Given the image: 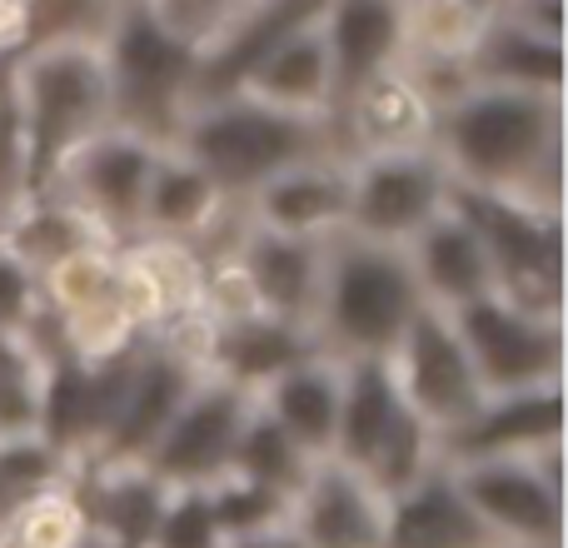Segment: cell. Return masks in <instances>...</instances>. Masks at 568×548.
Listing matches in <instances>:
<instances>
[{"mask_svg":"<svg viewBox=\"0 0 568 548\" xmlns=\"http://www.w3.org/2000/svg\"><path fill=\"white\" fill-rule=\"evenodd\" d=\"M50 354L55 349H40V344L26 339V334L0 329V379H10V374H45Z\"/></svg>","mask_w":568,"mask_h":548,"instance_id":"45","label":"cell"},{"mask_svg":"<svg viewBox=\"0 0 568 548\" xmlns=\"http://www.w3.org/2000/svg\"><path fill=\"white\" fill-rule=\"evenodd\" d=\"M564 40L529 35L514 20H489L469 55L474 85H499V90H529V95H564Z\"/></svg>","mask_w":568,"mask_h":548,"instance_id":"28","label":"cell"},{"mask_svg":"<svg viewBox=\"0 0 568 548\" xmlns=\"http://www.w3.org/2000/svg\"><path fill=\"white\" fill-rule=\"evenodd\" d=\"M399 389H394L389 359H344V394H339V429H334V464L369 469L384 434L399 419Z\"/></svg>","mask_w":568,"mask_h":548,"instance_id":"27","label":"cell"},{"mask_svg":"<svg viewBox=\"0 0 568 548\" xmlns=\"http://www.w3.org/2000/svg\"><path fill=\"white\" fill-rule=\"evenodd\" d=\"M489 20L449 6V0H409V55L419 60H464L469 65Z\"/></svg>","mask_w":568,"mask_h":548,"instance_id":"35","label":"cell"},{"mask_svg":"<svg viewBox=\"0 0 568 548\" xmlns=\"http://www.w3.org/2000/svg\"><path fill=\"white\" fill-rule=\"evenodd\" d=\"M245 215L250 225L270 230V235L310 240V245L344 235V220H349V155L334 150V155H314L280 170L275 180H265L245 200Z\"/></svg>","mask_w":568,"mask_h":548,"instance_id":"15","label":"cell"},{"mask_svg":"<svg viewBox=\"0 0 568 548\" xmlns=\"http://www.w3.org/2000/svg\"><path fill=\"white\" fill-rule=\"evenodd\" d=\"M230 255L245 265L265 319H280V324H290V329L310 334L314 300H320V260H324L320 245L270 235V230L250 225V215H245V230H240Z\"/></svg>","mask_w":568,"mask_h":548,"instance_id":"21","label":"cell"},{"mask_svg":"<svg viewBox=\"0 0 568 548\" xmlns=\"http://www.w3.org/2000/svg\"><path fill=\"white\" fill-rule=\"evenodd\" d=\"M429 145L454 190L564 215V95L469 85L439 110Z\"/></svg>","mask_w":568,"mask_h":548,"instance_id":"1","label":"cell"},{"mask_svg":"<svg viewBox=\"0 0 568 548\" xmlns=\"http://www.w3.org/2000/svg\"><path fill=\"white\" fill-rule=\"evenodd\" d=\"M290 534L300 548H379L384 499L359 469L320 459L290 499Z\"/></svg>","mask_w":568,"mask_h":548,"instance_id":"16","label":"cell"},{"mask_svg":"<svg viewBox=\"0 0 568 548\" xmlns=\"http://www.w3.org/2000/svg\"><path fill=\"white\" fill-rule=\"evenodd\" d=\"M170 150L195 160L235 205H245L280 170L314 155H334V150H344V140L334 120L284 115V110L260 105L250 95H225V100L190 105Z\"/></svg>","mask_w":568,"mask_h":548,"instance_id":"4","label":"cell"},{"mask_svg":"<svg viewBox=\"0 0 568 548\" xmlns=\"http://www.w3.org/2000/svg\"><path fill=\"white\" fill-rule=\"evenodd\" d=\"M449 6H459V10H469V16H479V20H499L504 10L514 6V0H449Z\"/></svg>","mask_w":568,"mask_h":548,"instance_id":"47","label":"cell"},{"mask_svg":"<svg viewBox=\"0 0 568 548\" xmlns=\"http://www.w3.org/2000/svg\"><path fill=\"white\" fill-rule=\"evenodd\" d=\"M304 354H314V339L304 329H290L280 319H245L235 329L220 334V354H215V379H230L235 389L260 394L275 374H284L290 364H300Z\"/></svg>","mask_w":568,"mask_h":548,"instance_id":"29","label":"cell"},{"mask_svg":"<svg viewBox=\"0 0 568 548\" xmlns=\"http://www.w3.org/2000/svg\"><path fill=\"white\" fill-rule=\"evenodd\" d=\"M6 6H16V10H30V0H6Z\"/></svg>","mask_w":568,"mask_h":548,"instance_id":"49","label":"cell"},{"mask_svg":"<svg viewBox=\"0 0 568 548\" xmlns=\"http://www.w3.org/2000/svg\"><path fill=\"white\" fill-rule=\"evenodd\" d=\"M0 539L10 548H80L90 539V519L75 484L20 499L0 524Z\"/></svg>","mask_w":568,"mask_h":548,"instance_id":"32","label":"cell"},{"mask_svg":"<svg viewBox=\"0 0 568 548\" xmlns=\"http://www.w3.org/2000/svg\"><path fill=\"white\" fill-rule=\"evenodd\" d=\"M404 260H409V274H414V284H419V300L429 304V309L454 314V309H464V304L494 294L489 250H484L479 230L454 210V200L444 215H434L429 225L404 245Z\"/></svg>","mask_w":568,"mask_h":548,"instance_id":"19","label":"cell"},{"mask_svg":"<svg viewBox=\"0 0 568 548\" xmlns=\"http://www.w3.org/2000/svg\"><path fill=\"white\" fill-rule=\"evenodd\" d=\"M195 384H200V374H190L185 364H175L170 354H160L155 344H145L140 369L125 389V404H120L115 424L105 429V439H100V449L90 454L85 469H140L145 454L160 444L165 424L175 419V409L190 399Z\"/></svg>","mask_w":568,"mask_h":548,"instance_id":"18","label":"cell"},{"mask_svg":"<svg viewBox=\"0 0 568 548\" xmlns=\"http://www.w3.org/2000/svg\"><path fill=\"white\" fill-rule=\"evenodd\" d=\"M310 469H314L310 454L255 404L235 439V454H230V479L260 484V489H275L284 499H294L304 489V479H310Z\"/></svg>","mask_w":568,"mask_h":548,"instance_id":"30","label":"cell"},{"mask_svg":"<svg viewBox=\"0 0 568 548\" xmlns=\"http://www.w3.org/2000/svg\"><path fill=\"white\" fill-rule=\"evenodd\" d=\"M454 200V180L434 145L414 150H374L349 155V220L344 235L404 250L434 215Z\"/></svg>","mask_w":568,"mask_h":548,"instance_id":"8","label":"cell"},{"mask_svg":"<svg viewBox=\"0 0 568 548\" xmlns=\"http://www.w3.org/2000/svg\"><path fill=\"white\" fill-rule=\"evenodd\" d=\"M220 548H300L290 529H270V534H250V539H225Z\"/></svg>","mask_w":568,"mask_h":548,"instance_id":"46","label":"cell"},{"mask_svg":"<svg viewBox=\"0 0 568 548\" xmlns=\"http://www.w3.org/2000/svg\"><path fill=\"white\" fill-rule=\"evenodd\" d=\"M80 548H120V544H110V539H100V534H90V539L80 544Z\"/></svg>","mask_w":568,"mask_h":548,"instance_id":"48","label":"cell"},{"mask_svg":"<svg viewBox=\"0 0 568 548\" xmlns=\"http://www.w3.org/2000/svg\"><path fill=\"white\" fill-rule=\"evenodd\" d=\"M449 474L499 548H564V444L529 459L449 464Z\"/></svg>","mask_w":568,"mask_h":548,"instance_id":"6","label":"cell"},{"mask_svg":"<svg viewBox=\"0 0 568 548\" xmlns=\"http://www.w3.org/2000/svg\"><path fill=\"white\" fill-rule=\"evenodd\" d=\"M454 210L479 230L494 265V290L534 314L564 319V215L474 190H454Z\"/></svg>","mask_w":568,"mask_h":548,"instance_id":"7","label":"cell"},{"mask_svg":"<svg viewBox=\"0 0 568 548\" xmlns=\"http://www.w3.org/2000/svg\"><path fill=\"white\" fill-rule=\"evenodd\" d=\"M439 110L424 100L414 75L404 65L374 75L349 105L334 115L344 140V155H374V150H414L434 140Z\"/></svg>","mask_w":568,"mask_h":548,"instance_id":"22","label":"cell"},{"mask_svg":"<svg viewBox=\"0 0 568 548\" xmlns=\"http://www.w3.org/2000/svg\"><path fill=\"white\" fill-rule=\"evenodd\" d=\"M504 20L524 26L529 35L564 40V0H514V6L504 10Z\"/></svg>","mask_w":568,"mask_h":548,"instance_id":"44","label":"cell"},{"mask_svg":"<svg viewBox=\"0 0 568 548\" xmlns=\"http://www.w3.org/2000/svg\"><path fill=\"white\" fill-rule=\"evenodd\" d=\"M26 140V200L45 195L55 170L85 140L115 125L105 45H36L0 70Z\"/></svg>","mask_w":568,"mask_h":548,"instance_id":"2","label":"cell"},{"mask_svg":"<svg viewBox=\"0 0 568 548\" xmlns=\"http://www.w3.org/2000/svg\"><path fill=\"white\" fill-rule=\"evenodd\" d=\"M50 324L45 300H40V280L30 274L20 260H10L0 250V329L10 334H26V339L40 344V329ZM45 349V344H40Z\"/></svg>","mask_w":568,"mask_h":548,"instance_id":"42","label":"cell"},{"mask_svg":"<svg viewBox=\"0 0 568 548\" xmlns=\"http://www.w3.org/2000/svg\"><path fill=\"white\" fill-rule=\"evenodd\" d=\"M50 329H55V344H50V349L65 354V359L80 364V369L115 364V359H125V354H135L140 344H145V334L125 319V309H120L110 294L95 300V304H80V309H70V314H55Z\"/></svg>","mask_w":568,"mask_h":548,"instance_id":"31","label":"cell"},{"mask_svg":"<svg viewBox=\"0 0 568 548\" xmlns=\"http://www.w3.org/2000/svg\"><path fill=\"white\" fill-rule=\"evenodd\" d=\"M95 245L115 250V240L80 205H70L65 195H30L0 220V250L10 260H20L36 280L45 270H55L60 260L80 255V250H95Z\"/></svg>","mask_w":568,"mask_h":548,"instance_id":"26","label":"cell"},{"mask_svg":"<svg viewBox=\"0 0 568 548\" xmlns=\"http://www.w3.org/2000/svg\"><path fill=\"white\" fill-rule=\"evenodd\" d=\"M115 265H120V250L95 245V250H80V255L60 260L55 270L40 274V300H45V314H70L80 304H95L115 290Z\"/></svg>","mask_w":568,"mask_h":548,"instance_id":"37","label":"cell"},{"mask_svg":"<svg viewBox=\"0 0 568 548\" xmlns=\"http://www.w3.org/2000/svg\"><path fill=\"white\" fill-rule=\"evenodd\" d=\"M200 309H205L220 329H235V324H245V319H260L255 284H250V274H245V265H240L235 255H210L205 260Z\"/></svg>","mask_w":568,"mask_h":548,"instance_id":"40","label":"cell"},{"mask_svg":"<svg viewBox=\"0 0 568 548\" xmlns=\"http://www.w3.org/2000/svg\"><path fill=\"white\" fill-rule=\"evenodd\" d=\"M320 255V300L310 319L314 349L334 359H389L424 309L404 250L334 235Z\"/></svg>","mask_w":568,"mask_h":548,"instance_id":"3","label":"cell"},{"mask_svg":"<svg viewBox=\"0 0 568 548\" xmlns=\"http://www.w3.org/2000/svg\"><path fill=\"white\" fill-rule=\"evenodd\" d=\"M564 444V384L524 394H494L464 429L444 434V464H479V459H529V454Z\"/></svg>","mask_w":568,"mask_h":548,"instance_id":"17","label":"cell"},{"mask_svg":"<svg viewBox=\"0 0 568 548\" xmlns=\"http://www.w3.org/2000/svg\"><path fill=\"white\" fill-rule=\"evenodd\" d=\"M320 16H324V0H260L245 20H235V26H230L225 35L195 60L190 105L240 95V85L255 75L260 60H265L275 45H284L294 30L314 26Z\"/></svg>","mask_w":568,"mask_h":548,"instance_id":"20","label":"cell"},{"mask_svg":"<svg viewBox=\"0 0 568 548\" xmlns=\"http://www.w3.org/2000/svg\"><path fill=\"white\" fill-rule=\"evenodd\" d=\"M339 394H344V359L334 354H304L284 374L255 394V404L310 454L314 464L334 454V429H339Z\"/></svg>","mask_w":568,"mask_h":548,"instance_id":"23","label":"cell"},{"mask_svg":"<svg viewBox=\"0 0 568 548\" xmlns=\"http://www.w3.org/2000/svg\"><path fill=\"white\" fill-rule=\"evenodd\" d=\"M125 0H30L26 50L36 45H105Z\"/></svg>","mask_w":568,"mask_h":548,"instance_id":"34","label":"cell"},{"mask_svg":"<svg viewBox=\"0 0 568 548\" xmlns=\"http://www.w3.org/2000/svg\"><path fill=\"white\" fill-rule=\"evenodd\" d=\"M145 16L155 20L165 35H175L180 45H190L195 55H205L235 20H245L260 0H140Z\"/></svg>","mask_w":568,"mask_h":548,"instance_id":"39","label":"cell"},{"mask_svg":"<svg viewBox=\"0 0 568 548\" xmlns=\"http://www.w3.org/2000/svg\"><path fill=\"white\" fill-rule=\"evenodd\" d=\"M240 95L260 100V105H275L284 115L334 120V70L320 35V20L294 30L284 45L270 50L255 65V75L240 85Z\"/></svg>","mask_w":568,"mask_h":548,"instance_id":"25","label":"cell"},{"mask_svg":"<svg viewBox=\"0 0 568 548\" xmlns=\"http://www.w3.org/2000/svg\"><path fill=\"white\" fill-rule=\"evenodd\" d=\"M40 429V374H10L0 379V439L6 434Z\"/></svg>","mask_w":568,"mask_h":548,"instance_id":"43","label":"cell"},{"mask_svg":"<svg viewBox=\"0 0 568 548\" xmlns=\"http://www.w3.org/2000/svg\"><path fill=\"white\" fill-rule=\"evenodd\" d=\"M379 548H499L494 534L474 519L454 484L449 464L424 474L414 489L384 499V544Z\"/></svg>","mask_w":568,"mask_h":548,"instance_id":"24","label":"cell"},{"mask_svg":"<svg viewBox=\"0 0 568 548\" xmlns=\"http://www.w3.org/2000/svg\"><path fill=\"white\" fill-rule=\"evenodd\" d=\"M320 35L334 70V115L409 55V0H324Z\"/></svg>","mask_w":568,"mask_h":548,"instance_id":"14","label":"cell"},{"mask_svg":"<svg viewBox=\"0 0 568 548\" xmlns=\"http://www.w3.org/2000/svg\"><path fill=\"white\" fill-rule=\"evenodd\" d=\"M240 230H245V205H235L195 160H185L180 150H160L140 205V240L190 245L210 260L230 255Z\"/></svg>","mask_w":568,"mask_h":548,"instance_id":"13","label":"cell"},{"mask_svg":"<svg viewBox=\"0 0 568 548\" xmlns=\"http://www.w3.org/2000/svg\"><path fill=\"white\" fill-rule=\"evenodd\" d=\"M210 509H215L220 539H250V534H270V529H290V499L275 489H260L245 479H220L210 484Z\"/></svg>","mask_w":568,"mask_h":548,"instance_id":"38","label":"cell"},{"mask_svg":"<svg viewBox=\"0 0 568 548\" xmlns=\"http://www.w3.org/2000/svg\"><path fill=\"white\" fill-rule=\"evenodd\" d=\"M155 155H160V145L110 125V130H100L95 140H85V145L55 170L45 195H65L70 205H80L115 240V250H125L140 240V205H145V185H150V170H155Z\"/></svg>","mask_w":568,"mask_h":548,"instance_id":"11","label":"cell"},{"mask_svg":"<svg viewBox=\"0 0 568 548\" xmlns=\"http://www.w3.org/2000/svg\"><path fill=\"white\" fill-rule=\"evenodd\" d=\"M250 409H255V394L210 374L190 389V399L175 409V419L165 424L160 444L145 454L140 469L165 489H210L230 474V454H235Z\"/></svg>","mask_w":568,"mask_h":548,"instance_id":"12","label":"cell"},{"mask_svg":"<svg viewBox=\"0 0 568 548\" xmlns=\"http://www.w3.org/2000/svg\"><path fill=\"white\" fill-rule=\"evenodd\" d=\"M195 50L145 16L140 0H125L115 30L105 40L110 90H115V125L150 145L170 150L180 120L190 110V80H195Z\"/></svg>","mask_w":568,"mask_h":548,"instance_id":"5","label":"cell"},{"mask_svg":"<svg viewBox=\"0 0 568 548\" xmlns=\"http://www.w3.org/2000/svg\"><path fill=\"white\" fill-rule=\"evenodd\" d=\"M65 484H75V464L60 449H50L40 434H6L0 439V494L10 504L45 489H65Z\"/></svg>","mask_w":568,"mask_h":548,"instance_id":"36","label":"cell"},{"mask_svg":"<svg viewBox=\"0 0 568 548\" xmlns=\"http://www.w3.org/2000/svg\"><path fill=\"white\" fill-rule=\"evenodd\" d=\"M220 544L225 539H220L210 494L205 489H170L155 534H150V548H220Z\"/></svg>","mask_w":568,"mask_h":548,"instance_id":"41","label":"cell"},{"mask_svg":"<svg viewBox=\"0 0 568 548\" xmlns=\"http://www.w3.org/2000/svg\"><path fill=\"white\" fill-rule=\"evenodd\" d=\"M439 434L429 429V424H419L409 409H399V419H394V429L384 434L379 454H374V464L364 469V479L374 484V494L379 499H394V494L414 489V484L424 479V474L439 469Z\"/></svg>","mask_w":568,"mask_h":548,"instance_id":"33","label":"cell"},{"mask_svg":"<svg viewBox=\"0 0 568 548\" xmlns=\"http://www.w3.org/2000/svg\"><path fill=\"white\" fill-rule=\"evenodd\" d=\"M484 394H524L564 384V319L534 314L499 290L449 314Z\"/></svg>","mask_w":568,"mask_h":548,"instance_id":"9","label":"cell"},{"mask_svg":"<svg viewBox=\"0 0 568 548\" xmlns=\"http://www.w3.org/2000/svg\"><path fill=\"white\" fill-rule=\"evenodd\" d=\"M389 374H394V389H399V404L419 424H429L439 439L464 429L484 409V399H489L454 319L444 309H429V304L414 314L404 339L394 344Z\"/></svg>","mask_w":568,"mask_h":548,"instance_id":"10","label":"cell"}]
</instances>
